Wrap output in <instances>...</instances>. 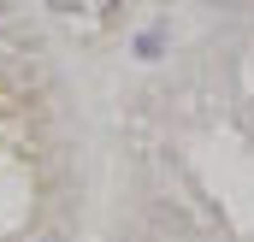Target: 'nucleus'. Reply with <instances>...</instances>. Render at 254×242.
I'll list each match as a JSON object with an SVG mask.
<instances>
[{"mask_svg": "<svg viewBox=\"0 0 254 242\" xmlns=\"http://www.w3.org/2000/svg\"><path fill=\"white\" fill-rule=\"evenodd\" d=\"M54 12H107L113 0H48Z\"/></svg>", "mask_w": 254, "mask_h": 242, "instance_id": "f257e3e1", "label": "nucleus"}, {"mask_svg": "<svg viewBox=\"0 0 254 242\" xmlns=\"http://www.w3.org/2000/svg\"><path fill=\"white\" fill-rule=\"evenodd\" d=\"M154 48H160V36H154V30H142V36H136V54H142V60H154Z\"/></svg>", "mask_w": 254, "mask_h": 242, "instance_id": "f03ea898", "label": "nucleus"}, {"mask_svg": "<svg viewBox=\"0 0 254 242\" xmlns=\"http://www.w3.org/2000/svg\"><path fill=\"white\" fill-rule=\"evenodd\" d=\"M0 12H6V0H0Z\"/></svg>", "mask_w": 254, "mask_h": 242, "instance_id": "7ed1b4c3", "label": "nucleus"}]
</instances>
